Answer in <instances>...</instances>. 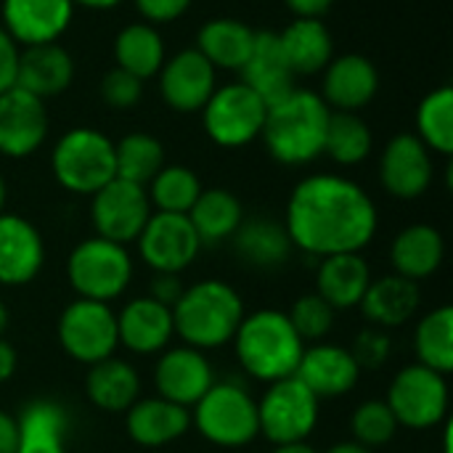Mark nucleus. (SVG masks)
I'll use <instances>...</instances> for the list:
<instances>
[{
	"label": "nucleus",
	"mask_w": 453,
	"mask_h": 453,
	"mask_svg": "<svg viewBox=\"0 0 453 453\" xmlns=\"http://www.w3.org/2000/svg\"><path fill=\"white\" fill-rule=\"evenodd\" d=\"M85 395L101 411H109V414L127 411L141 395L138 372L127 361L109 356V358H104L88 369Z\"/></svg>",
	"instance_id": "31"
},
{
	"label": "nucleus",
	"mask_w": 453,
	"mask_h": 453,
	"mask_svg": "<svg viewBox=\"0 0 453 453\" xmlns=\"http://www.w3.org/2000/svg\"><path fill=\"white\" fill-rule=\"evenodd\" d=\"M435 178L433 151L414 135L398 133L380 157V183L395 199H419Z\"/></svg>",
	"instance_id": "15"
},
{
	"label": "nucleus",
	"mask_w": 453,
	"mask_h": 453,
	"mask_svg": "<svg viewBox=\"0 0 453 453\" xmlns=\"http://www.w3.org/2000/svg\"><path fill=\"white\" fill-rule=\"evenodd\" d=\"M446 257V242L435 226L427 223H414L406 226L390 247V263L398 276L422 281L433 276Z\"/></svg>",
	"instance_id": "30"
},
{
	"label": "nucleus",
	"mask_w": 453,
	"mask_h": 453,
	"mask_svg": "<svg viewBox=\"0 0 453 453\" xmlns=\"http://www.w3.org/2000/svg\"><path fill=\"white\" fill-rule=\"evenodd\" d=\"M234 345L242 369L263 382L295 377L305 350V342L281 311L244 316L234 334Z\"/></svg>",
	"instance_id": "4"
},
{
	"label": "nucleus",
	"mask_w": 453,
	"mask_h": 453,
	"mask_svg": "<svg viewBox=\"0 0 453 453\" xmlns=\"http://www.w3.org/2000/svg\"><path fill=\"white\" fill-rule=\"evenodd\" d=\"M390 350H393V342H390V337L385 334V329L366 326V329L356 337V342H353V348H350V356H353V361H356V366H358L361 372H364V369L377 372V369H382V366L388 364Z\"/></svg>",
	"instance_id": "44"
},
{
	"label": "nucleus",
	"mask_w": 453,
	"mask_h": 453,
	"mask_svg": "<svg viewBox=\"0 0 453 453\" xmlns=\"http://www.w3.org/2000/svg\"><path fill=\"white\" fill-rule=\"evenodd\" d=\"M372 284L369 263L361 252H342L321 257L316 271V295L332 311H350L358 308L366 289Z\"/></svg>",
	"instance_id": "26"
},
{
	"label": "nucleus",
	"mask_w": 453,
	"mask_h": 453,
	"mask_svg": "<svg viewBox=\"0 0 453 453\" xmlns=\"http://www.w3.org/2000/svg\"><path fill=\"white\" fill-rule=\"evenodd\" d=\"M45 263L40 231L21 215L0 212V284H29Z\"/></svg>",
	"instance_id": "20"
},
{
	"label": "nucleus",
	"mask_w": 453,
	"mask_h": 453,
	"mask_svg": "<svg viewBox=\"0 0 453 453\" xmlns=\"http://www.w3.org/2000/svg\"><path fill=\"white\" fill-rule=\"evenodd\" d=\"M162 101L178 114L202 111L210 96L218 88V69L196 50L186 48L165 58L157 72Z\"/></svg>",
	"instance_id": "14"
},
{
	"label": "nucleus",
	"mask_w": 453,
	"mask_h": 453,
	"mask_svg": "<svg viewBox=\"0 0 453 453\" xmlns=\"http://www.w3.org/2000/svg\"><path fill=\"white\" fill-rule=\"evenodd\" d=\"M329 117L332 109L316 90L295 88L284 98L268 104L260 138L279 165L300 167L324 154Z\"/></svg>",
	"instance_id": "2"
},
{
	"label": "nucleus",
	"mask_w": 453,
	"mask_h": 453,
	"mask_svg": "<svg viewBox=\"0 0 453 453\" xmlns=\"http://www.w3.org/2000/svg\"><path fill=\"white\" fill-rule=\"evenodd\" d=\"M273 453H319L316 449H311L308 443H287V446H276Z\"/></svg>",
	"instance_id": "53"
},
{
	"label": "nucleus",
	"mask_w": 453,
	"mask_h": 453,
	"mask_svg": "<svg viewBox=\"0 0 453 453\" xmlns=\"http://www.w3.org/2000/svg\"><path fill=\"white\" fill-rule=\"evenodd\" d=\"M188 427L191 411L165 398H143L125 411V430L143 449H162L183 438Z\"/></svg>",
	"instance_id": "25"
},
{
	"label": "nucleus",
	"mask_w": 453,
	"mask_h": 453,
	"mask_svg": "<svg viewBox=\"0 0 453 453\" xmlns=\"http://www.w3.org/2000/svg\"><path fill=\"white\" fill-rule=\"evenodd\" d=\"M74 16L72 0H3L0 27L19 48L58 42Z\"/></svg>",
	"instance_id": "18"
},
{
	"label": "nucleus",
	"mask_w": 453,
	"mask_h": 453,
	"mask_svg": "<svg viewBox=\"0 0 453 453\" xmlns=\"http://www.w3.org/2000/svg\"><path fill=\"white\" fill-rule=\"evenodd\" d=\"M186 218L191 220L199 242L212 244L231 239L236 234V228L244 220V210L239 196L231 194L228 188H202L199 199L186 212Z\"/></svg>",
	"instance_id": "35"
},
{
	"label": "nucleus",
	"mask_w": 453,
	"mask_h": 453,
	"mask_svg": "<svg viewBox=\"0 0 453 453\" xmlns=\"http://www.w3.org/2000/svg\"><path fill=\"white\" fill-rule=\"evenodd\" d=\"M287 319H289V324L295 326V332L300 334L303 342H308V340L316 342V340L329 334V329L334 324V311L313 292V295L300 297L292 305V311L287 313Z\"/></svg>",
	"instance_id": "42"
},
{
	"label": "nucleus",
	"mask_w": 453,
	"mask_h": 453,
	"mask_svg": "<svg viewBox=\"0 0 453 453\" xmlns=\"http://www.w3.org/2000/svg\"><path fill=\"white\" fill-rule=\"evenodd\" d=\"M244 319L242 295L218 279L199 281L186 287L180 300L173 308L175 334L196 350L220 348L234 340L239 324Z\"/></svg>",
	"instance_id": "3"
},
{
	"label": "nucleus",
	"mask_w": 453,
	"mask_h": 453,
	"mask_svg": "<svg viewBox=\"0 0 453 453\" xmlns=\"http://www.w3.org/2000/svg\"><path fill=\"white\" fill-rule=\"evenodd\" d=\"M16 366H19L16 348L0 337V385H3V382H8V380L16 374Z\"/></svg>",
	"instance_id": "50"
},
{
	"label": "nucleus",
	"mask_w": 453,
	"mask_h": 453,
	"mask_svg": "<svg viewBox=\"0 0 453 453\" xmlns=\"http://www.w3.org/2000/svg\"><path fill=\"white\" fill-rule=\"evenodd\" d=\"M281 53L297 74H319L334 56V40L324 19H292L279 32Z\"/></svg>",
	"instance_id": "29"
},
{
	"label": "nucleus",
	"mask_w": 453,
	"mask_h": 453,
	"mask_svg": "<svg viewBox=\"0 0 453 453\" xmlns=\"http://www.w3.org/2000/svg\"><path fill=\"white\" fill-rule=\"evenodd\" d=\"M239 72H242V82L252 88L265 101V106L295 90V72L289 69L281 53L279 32H271V29L255 32L250 58L244 61Z\"/></svg>",
	"instance_id": "24"
},
{
	"label": "nucleus",
	"mask_w": 453,
	"mask_h": 453,
	"mask_svg": "<svg viewBox=\"0 0 453 453\" xmlns=\"http://www.w3.org/2000/svg\"><path fill=\"white\" fill-rule=\"evenodd\" d=\"M295 377L319 398H340L350 393L361 377V369L356 366L353 356L342 345H313L303 350L300 366Z\"/></svg>",
	"instance_id": "22"
},
{
	"label": "nucleus",
	"mask_w": 453,
	"mask_h": 453,
	"mask_svg": "<svg viewBox=\"0 0 453 453\" xmlns=\"http://www.w3.org/2000/svg\"><path fill=\"white\" fill-rule=\"evenodd\" d=\"M374 146V135L361 114L353 111H332L324 138V154L345 167L361 165Z\"/></svg>",
	"instance_id": "36"
},
{
	"label": "nucleus",
	"mask_w": 453,
	"mask_h": 453,
	"mask_svg": "<svg viewBox=\"0 0 453 453\" xmlns=\"http://www.w3.org/2000/svg\"><path fill=\"white\" fill-rule=\"evenodd\" d=\"M433 154H453V88L441 85L430 90L417 106V133Z\"/></svg>",
	"instance_id": "37"
},
{
	"label": "nucleus",
	"mask_w": 453,
	"mask_h": 453,
	"mask_svg": "<svg viewBox=\"0 0 453 453\" xmlns=\"http://www.w3.org/2000/svg\"><path fill=\"white\" fill-rule=\"evenodd\" d=\"M319 403L321 401L297 377L271 382L257 403L260 433L276 446L305 443V438L316 430Z\"/></svg>",
	"instance_id": "9"
},
{
	"label": "nucleus",
	"mask_w": 453,
	"mask_h": 453,
	"mask_svg": "<svg viewBox=\"0 0 453 453\" xmlns=\"http://www.w3.org/2000/svg\"><path fill=\"white\" fill-rule=\"evenodd\" d=\"M191 425L215 446L242 449L260 435L257 401L234 382H215L194 406Z\"/></svg>",
	"instance_id": "6"
},
{
	"label": "nucleus",
	"mask_w": 453,
	"mask_h": 453,
	"mask_svg": "<svg viewBox=\"0 0 453 453\" xmlns=\"http://www.w3.org/2000/svg\"><path fill=\"white\" fill-rule=\"evenodd\" d=\"M380 90V72L374 61L361 53L332 56V61L321 72L319 96L332 111H353L366 109Z\"/></svg>",
	"instance_id": "17"
},
{
	"label": "nucleus",
	"mask_w": 453,
	"mask_h": 453,
	"mask_svg": "<svg viewBox=\"0 0 453 453\" xmlns=\"http://www.w3.org/2000/svg\"><path fill=\"white\" fill-rule=\"evenodd\" d=\"M58 342L64 353L80 364H98L114 356L117 340V313L109 303L74 300L64 308L58 319Z\"/></svg>",
	"instance_id": "11"
},
{
	"label": "nucleus",
	"mask_w": 453,
	"mask_h": 453,
	"mask_svg": "<svg viewBox=\"0 0 453 453\" xmlns=\"http://www.w3.org/2000/svg\"><path fill=\"white\" fill-rule=\"evenodd\" d=\"M326 453H372L369 449H364L361 443H356V441H345V443H337V446H332Z\"/></svg>",
	"instance_id": "52"
},
{
	"label": "nucleus",
	"mask_w": 453,
	"mask_h": 453,
	"mask_svg": "<svg viewBox=\"0 0 453 453\" xmlns=\"http://www.w3.org/2000/svg\"><path fill=\"white\" fill-rule=\"evenodd\" d=\"M231 242L236 255L252 268H279L292 252V242L284 223H276L271 218L242 220Z\"/></svg>",
	"instance_id": "33"
},
{
	"label": "nucleus",
	"mask_w": 453,
	"mask_h": 453,
	"mask_svg": "<svg viewBox=\"0 0 453 453\" xmlns=\"http://www.w3.org/2000/svg\"><path fill=\"white\" fill-rule=\"evenodd\" d=\"M175 334L173 311L159 305L157 300L135 297L117 313V340L130 353L151 356L170 345Z\"/></svg>",
	"instance_id": "23"
},
{
	"label": "nucleus",
	"mask_w": 453,
	"mask_h": 453,
	"mask_svg": "<svg viewBox=\"0 0 453 453\" xmlns=\"http://www.w3.org/2000/svg\"><path fill=\"white\" fill-rule=\"evenodd\" d=\"M154 212L186 215L202 194L199 175L186 165H165L146 186Z\"/></svg>",
	"instance_id": "38"
},
{
	"label": "nucleus",
	"mask_w": 453,
	"mask_h": 453,
	"mask_svg": "<svg viewBox=\"0 0 453 453\" xmlns=\"http://www.w3.org/2000/svg\"><path fill=\"white\" fill-rule=\"evenodd\" d=\"M377 226L380 215L372 196L356 180L334 173L303 178L284 218L292 247L316 257L361 252L374 239Z\"/></svg>",
	"instance_id": "1"
},
{
	"label": "nucleus",
	"mask_w": 453,
	"mask_h": 453,
	"mask_svg": "<svg viewBox=\"0 0 453 453\" xmlns=\"http://www.w3.org/2000/svg\"><path fill=\"white\" fill-rule=\"evenodd\" d=\"M183 281H180V273H157L151 279V287H149V297L157 300L159 305L165 308H175V303L180 300L183 295Z\"/></svg>",
	"instance_id": "46"
},
{
	"label": "nucleus",
	"mask_w": 453,
	"mask_h": 453,
	"mask_svg": "<svg viewBox=\"0 0 453 453\" xmlns=\"http://www.w3.org/2000/svg\"><path fill=\"white\" fill-rule=\"evenodd\" d=\"M66 276L82 300L111 303L127 289L133 279V260L127 247L93 236L72 250L66 260Z\"/></svg>",
	"instance_id": "7"
},
{
	"label": "nucleus",
	"mask_w": 453,
	"mask_h": 453,
	"mask_svg": "<svg viewBox=\"0 0 453 453\" xmlns=\"http://www.w3.org/2000/svg\"><path fill=\"white\" fill-rule=\"evenodd\" d=\"M5 196H8V188H5V180H3V175H0V212H3V207H5Z\"/></svg>",
	"instance_id": "55"
},
{
	"label": "nucleus",
	"mask_w": 453,
	"mask_h": 453,
	"mask_svg": "<svg viewBox=\"0 0 453 453\" xmlns=\"http://www.w3.org/2000/svg\"><path fill=\"white\" fill-rule=\"evenodd\" d=\"M141 19L159 27V24H170L175 19H180L194 0H133Z\"/></svg>",
	"instance_id": "45"
},
{
	"label": "nucleus",
	"mask_w": 453,
	"mask_h": 453,
	"mask_svg": "<svg viewBox=\"0 0 453 453\" xmlns=\"http://www.w3.org/2000/svg\"><path fill=\"white\" fill-rule=\"evenodd\" d=\"M19 443V422L16 417L0 411V453H16Z\"/></svg>",
	"instance_id": "49"
},
{
	"label": "nucleus",
	"mask_w": 453,
	"mask_h": 453,
	"mask_svg": "<svg viewBox=\"0 0 453 453\" xmlns=\"http://www.w3.org/2000/svg\"><path fill=\"white\" fill-rule=\"evenodd\" d=\"M255 42V29L234 16L207 19L196 32V50L223 72H239L250 58Z\"/></svg>",
	"instance_id": "28"
},
{
	"label": "nucleus",
	"mask_w": 453,
	"mask_h": 453,
	"mask_svg": "<svg viewBox=\"0 0 453 453\" xmlns=\"http://www.w3.org/2000/svg\"><path fill=\"white\" fill-rule=\"evenodd\" d=\"M154 385L159 390V398L173 401L183 409H191L199 403V398L215 385L212 366L196 348H170L162 353Z\"/></svg>",
	"instance_id": "19"
},
{
	"label": "nucleus",
	"mask_w": 453,
	"mask_h": 453,
	"mask_svg": "<svg viewBox=\"0 0 453 453\" xmlns=\"http://www.w3.org/2000/svg\"><path fill=\"white\" fill-rule=\"evenodd\" d=\"M5 329H8V308H5V303H3V297H0V337H3Z\"/></svg>",
	"instance_id": "54"
},
{
	"label": "nucleus",
	"mask_w": 453,
	"mask_h": 453,
	"mask_svg": "<svg viewBox=\"0 0 453 453\" xmlns=\"http://www.w3.org/2000/svg\"><path fill=\"white\" fill-rule=\"evenodd\" d=\"M151 212L154 210L146 188L122 178H111L90 196V220L96 236L117 242L122 247L141 236Z\"/></svg>",
	"instance_id": "12"
},
{
	"label": "nucleus",
	"mask_w": 453,
	"mask_h": 453,
	"mask_svg": "<svg viewBox=\"0 0 453 453\" xmlns=\"http://www.w3.org/2000/svg\"><path fill=\"white\" fill-rule=\"evenodd\" d=\"M414 345H417V358L422 366L438 372V374H451L453 372V308L441 305L433 313H427L417 332H414Z\"/></svg>",
	"instance_id": "39"
},
{
	"label": "nucleus",
	"mask_w": 453,
	"mask_h": 453,
	"mask_svg": "<svg viewBox=\"0 0 453 453\" xmlns=\"http://www.w3.org/2000/svg\"><path fill=\"white\" fill-rule=\"evenodd\" d=\"M295 19H321L332 11L337 0H284Z\"/></svg>",
	"instance_id": "48"
},
{
	"label": "nucleus",
	"mask_w": 453,
	"mask_h": 453,
	"mask_svg": "<svg viewBox=\"0 0 453 453\" xmlns=\"http://www.w3.org/2000/svg\"><path fill=\"white\" fill-rule=\"evenodd\" d=\"M165 58V40L159 29L149 21L125 24L114 37V66L130 72L143 82L157 77Z\"/></svg>",
	"instance_id": "32"
},
{
	"label": "nucleus",
	"mask_w": 453,
	"mask_h": 453,
	"mask_svg": "<svg viewBox=\"0 0 453 453\" xmlns=\"http://www.w3.org/2000/svg\"><path fill=\"white\" fill-rule=\"evenodd\" d=\"M385 403L390 406L398 425L411 430H430L449 414L446 377L422 364H411L393 377Z\"/></svg>",
	"instance_id": "10"
},
{
	"label": "nucleus",
	"mask_w": 453,
	"mask_h": 453,
	"mask_svg": "<svg viewBox=\"0 0 453 453\" xmlns=\"http://www.w3.org/2000/svg\"><path fill=\"white\" fill-rule=\"evenodd\" d=\"M398 422L390 411V406L385 401H366L361 403L356 411H353V419H350V430H353V438L356 443H361L364 449H380V446H388L395 433H398Z\"/></svg>",
	"instance_id": "41"
},
{
	"label": "nucleus",
	"mask_w": 453,
	"mask_h": 453,
	"mask_svg": "<svg viewBox=\"0 0 453 453\" xmlns=\"http://www.w3.org/2000/svg\"><path fill=\"white\" fill-rule=\"evenodd\" d=\"M48 106L19 85L0 93V154L24 159L48 138Z\"/></svg>",
	"instance_id": "16"
},
{
	"label": "nucleus",
	"mask_w": 453,
	"mask_h": 453,
	"mask_svg": "<svg viewBox=\"0 0 453 453\" xmlns=\"http://www.w3.org/2000/svg\"><path fill=\"white\" fill-rule=\"evenodd\" d=\"M50 170L61 188L93 196L101 186L117 178L114 141L93 127H72L53 143Z\"/></svg>",
	"instance_id": "5"
},
{
	"label": "nucleus",
	"mask_w": 453,
	"mask_h": 453,
	"mask_svg": "<svg viewBox=\"0 0 453 453\" xmlns=\"http://www.w3.org/2000/svg\"><path fill=\"white\" fill-rule=\"evenodd\" d=\"M74 80V58L58 42L19 48L16 85L42 101L64 93Z\"/></svg>",
	"instance_id": "21"
},
{
	"label": "nucleus",
	"mask_w": 453,
	"mask_h": 453,
	"mask_svg": "<svg viewBox=\"0 0 453 453\" xmlns=\"http://www.w3.org/2000/svg\"><path fill=\"white\" fill-rule=\"evenodd\" d=\"M16 64H19V45L0 27V93L16 85Z\"/></svg>",
	"instance_id": "47"
},
{
	"label": "nucleus",
	"mask_w": 453,
	"mask_h": 453,
	"mask_svg": "<svg viewBox=\"0 0 453 453\" xmlns=\"http://www.w3.org/2000/svg\"><path fill=\"white\" fill-rule=\"evenodd\" d=\"M74 8L82 5V8H90V11H109V8H117L122 0H72Z\"/></svg>",
	"instance_id": "51"
},
{
	"label": "nucleus",
	"mask_w": 453,
	"mask_h": 453,
	"mask_svg": "<svg viewBox=\"0 0 453 453\" xmlns=\"http://www.w3.org/2000/svg\"><path fill=\"white\" fill-rule=\"evenodd\" d=\"M138 242L143 263L157 273H180L199 255V236L186 215L151 212Z\"/></svg>",
	"instance_id": "13"
},
{
	"label": "nucleus",
	"mask_w": 453,
	"mask_h": 453,
	"mask_svg": "<svg viewBox=\"0 0 453 453\" xmlns=\"http://www.w3.org/2000/svg\"><path fill=\"white\" fill-rule=\"evenodd\" d=\"M114 167L117 178L149 186V180L165 167V149L159 138L149 133H127L114 143Z\"/></svg>",
	"instance_id": "40"
},
{
	"label": "nucleus",
	"mask_w": 453,
	"mask_h": 453,
	"mask_svg": "<svg viewBox=\"0 0 453 453\" xmlns=\"http://www.w3.org/2000/svg\"><path fill=\"white\" fill-rule=\"evenodd\" d=\"M419 303H422L419 284L398 273H390L369 284L358 308L366 316V321L374 324L377 329H395L414 319Z\"/></svg>",
	"instance_id": "27"
},
{
	"label": "nucleus",
	"mask_w": 453,
	"mask_h": 453,
	"mask_svg": "<svg viewBox=\"0 0 453 453\" xmlns=\"http://www.w3.org/2000/svg\"><path fill=\"white\" fill-rule=\"evenodd\" d=\"M265 101L242 80L218 85L202 106V125L207 138L220 149H242L260 138L265 122Z\"/></svg>",
	"instance_id": "8"
},
{
	"label": "nucleus",
	"mask_w": 453,
	"mask_h": 453,
	"mask_svg": "<svg viewBox=\"0 0 453 453\" xmlns=\"http://www.w3.org/2000/svg\"><path fill=\"white\" fill-rule=\"evenodd\" d=\"M16 453H66V414L53 401H32L19 414Z\"/></svg>",
	"instance_id": "34"
},
{
	"label": "nucleus",
	"mask_w": 453,
	"mask_h": 453,
	"mask_svg": "<svg viewBox=\"0 0 453 453\" xmlns=\"http://www.w3.org/2000/svg\"><path fill=\"white\" fill-rule=\"evenodd\" d=\"M101 98L109 109L127 111L141 104L143 98V80L133 77L130 72L114 66L104 74L101 80Z\"/></svg>",
	"instance_id": "43"
}]
</instances>
